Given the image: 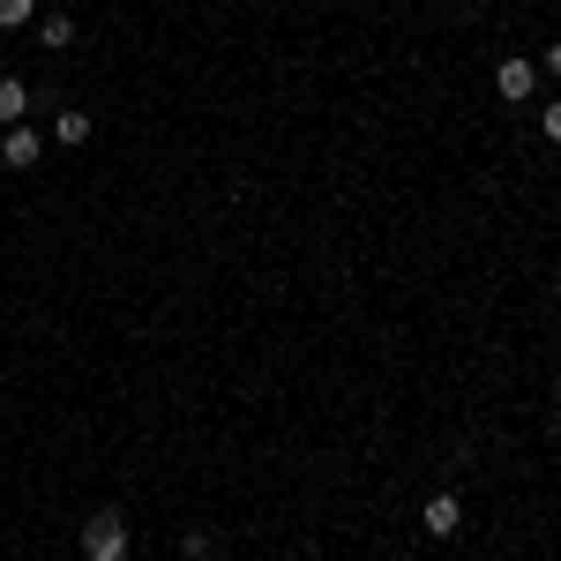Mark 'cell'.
Masks as SVG:
<instances>
[{
  "instance_id": "6da1fadb",
  "label": "cell",
  "mask_w": 561,
  "mask_h": 561,
  "mask_svg": "<svg viewBox=\"0 0 561 561\" xmlns=\"http://www.w3.org/2000/svg\"><path fill=\"white\" fill-rule=\"evenodd\" d=\"M83 554L90 561H128V524H121V510H98L83 524Z\"/></svg>"
},
{
  "instance_id": "7a4b0ae2",
  "label": "cell",
  "mask_w": 561,
  "mask_h": 561,
  "mask_svg": "<svg viewBox=\"0 0 561 561\" xmlns=\"http://www.w3.org/2000/svg\"><path fill=\"white\" fill-rule=\"evenodd\" d=\"M457 524H465V502H457V494H427L420 531H427V539H457Z\"/></svg>"
},
{
  "instance_id": "3957f363",
  "label": "cell",
  "mask_w": 561,
  "mask_h": 561,
  "mask_svg": "<svg viewBox=\"0 0 561 561\" xmlns=\"http://www.w3.org/2000/svg\"><path fill=\"white\" fill-rule=\"evenodd\" d=\"M494 90H502L510 105H524V98L539 90V68H531V60H502V68H494Z\"/></svg>"
},
{
  "instance_id": "277c9868",
  "label": "cell",
  "mask_w": 561,
  "mask_h": 561,
  "mask_svg": "<svg viewBox=\"0 0 561 561\" xmlns=\"http://www.w3.org/2000/svg\"><path fill=\"white\" fill-rule=\"evenodd\" d=\"M53 142H60V150H83L90 142V113L83 105H60V113H53Z\"/></svg>"
},
{
  "instance_id": "5b68a950",
  "label": "cell",
  "mask_w": 561,
  "mask_h": 561,
  "mask_svg": "<svg viewBox=\"0 0 561 561\" xmlns=\"http://www.w3.org/2000/svg\"><path fill=\"white\" fill-rule=\"evenodd\" d=\"M38 150H45V142L31 128H8V135H0V165H15V173H23V165H38Z\"/></svg>"
},
{
  "instance_id": "8992f818",
  "label": "cell",
  "mask_w": 561,
  "mask_h": 561,
  "mask_svg": "<svg viewBox=\"0 0 561 561\" xmlns=\"http://www.w3.org/2000/svg\"><path fill=\"white\" fill-rule=\"evenodd\" d=\"M23 113H31V83L23 76H0V128H23Z\"/></svg>"
},
{
  "instance_id": "52a82bcc",
  "label": "cell",
  "mask_w": 561,
  "mask_h": 561,
  "mask_svg": "<svg viewBox=\"0 0 561 561\" xmlns=\"http://www.w3.org/2000/svg\"><path fill=\"white\" fill-rule=\"evenodd\" d=\"M38 45H53V53H60V45H76V23H68V15H45V23H38Z\"/></svg>"
},
{
  "instance_id": "ba28073f",
  "label": "cell",
  "mask_w": 561,
  "mask_h": 561,
  "mask_svg": "<svg viewBox=\"0 0 561 561\" xmlns=\"http://www.w3.org/2000/svg\"><path fill=\"white\" fill-rule=\"evenodd\" d=\"M38 15V0H0V31H23Z\"/></svg>"
},
{
  "instance_id": "9c48e42d",
  "label": "cell",
  "mask_w": 561,
  "mask_h": 561,
  "mask_svg": "<svg viewBox=\"0 0 561 561\" xmlns=\"http://www.w3.org/2000/svg\"><path fill=\"white\" fill-rule=\"evenodd\" d=\"M539 128H547V142H561V98H554V105H539Z\"/></svg>"
},
{
  "instance_id": "30bf717a",
  "label": "cell",
  "mask_w": 561,
  "mask_h": 561,
  "mask_svg": "<svg viewBox=\"0 0 561 561\" xmlns=\"http://www.w3.org/2000/svg\"><path fill=\"white\" fill-rule=\"evenodd\" d=\"M547 68H554V76H561V45H547Z\"/></svg>"
},
{
  "instance_id": "8fae6325",
  "label": "cell",
  "mask_w": 561,
  "mask_h": 561,
  "mask_svg": "<svg viewBox=\"0 0 561 561\" xmlns=\"http://www.w3.org/2000/svg\"><path fill=\"white\" fill-rule=\"evenodd\" d=\"M554 442H561V427H554Z\"/></svg>"
}]
</instances>
